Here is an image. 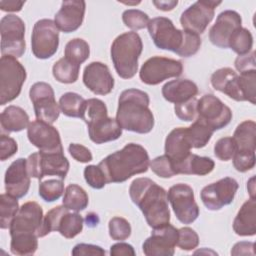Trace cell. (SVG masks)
I'll list each match as a JSON object with an SVG mask.
<instances>
[{
	"mask_svg": "<svg viewBox=\"0 0 256 256\" xmlns=\"http://www.w3.org/2000/svg\"><path fill=\"white\" fill-rule=\"evenodd\" d=\"M241 16L236 11L225 10L221 12L209 31L211 43L220 48H228L230 36L237 28L241 27Z\"/></svg>",
	"mask_w": 256,
	"mask_h": 256,
	"instance_id": "603a6c76",
	"label": "cell"
},
{
	"mask_svg": "<svg viewBox=\"0 0 256 256\" xmlns=\"http://www.w3.org/2000/svg\"><path fill=\"white\" fill-rule=\"evenodd\" d=\"M64 193L63 179H47L39 184V195L46 202L58 200Z\"/></svg>",
	"mask_w": 256,
	"mask_h": 256,
	"instance_id": "60d3db41",
	"label": "cell"
},
{
	"mask_svg": "<svg viewBox=\"0 0 256 256\" xmlns=\"http://www.w3.org/2000/svg\"><path fill=\"white\" fill-rule=\"evenodd\" d=\"M109 235L113 240L122 241L131 235L130 223L122 217H113L108 224Z\"/></svg>",
	"mask_w": 256,
	"mask_h": 256,
	"instance_id": "7bdbcfd3",
	"label": "cell"
},
{
	"mask_svg": "<svg viewBox=\"0 0 256 256\" xmlns=\"http://www.w3.org/2000/svg\"><path fill=\"white\" fill-rule=\"evenodd\" d=\"M253 46V36L251 32L242 26L237 28L229 38L228 48L232 49L239 56L251 52Z\"/></svg>",
	"mask_w": 256,
	"mask_h": 256,
	"instance_id": "8d00e7d4",
	"label": "cell"
},
{
	"mask_svg": "<svg viewBox=\"0 0 256 256\" xmlns=\"http://www.w3.org/2000/svg\"><path fill=\"white\" fill-rule=\"evenodd\" d=\"M82 119L88 126V134L96 144L117 140L122 135V128L116 119L108 117L105 103L97 98L86 100Z\"/></svg>",
	"mask_w": 256,
	"mask_h": 256,
	"instance_id": "5b68a950",
	"label": "cell"
},
{
	"mask_svg": "<svg viewBox=\"0 0 256 256\" xmlns=\"http://www.w3.org/2000/svg\"><path fill=\"white\" fill-rule=\"evenodd\" d=\"M190 151L191 146L185 137L184 127L175 128L167 135L165 140V155L170 158L173 165L186 159L191 154Z\"/></svg>",
	"mask_w": 256,
	"mask_h": 256,
	"instance_id": "d4e9b609",
	"label": "cell"
},
{
	"mask_svg": "<svg viewBox=\"0 0 256 256\" xmlns=\"http://www.w3.org/2000/svg\"><path fill=\"white\" fill-rule=\"evenodd\" d=\"M18 150V145L16 141L4 134L0 136V159L1 161H5L6 159L13 156Z\"/></svg>",
	"mask_w": 256,
	"mask_h": 256,
	"instance_id": "681fc988",
	"label": "cell"
},
{
	"mask_svg": "<svg viewBox=\"0 0 256 256\" xmlns=\"http://www.w3.org/2000/svg\"><path fill=\"white\" fill-rule=\"evenodd\" d=\"M149 95L139 89L124 90L118 99L116 120L122 129L146 134L154 127V116L149 108Z\"/></svg>",
	"mask_w": 256,
	"mask_h": 256,
	"instance_id": "3957f363",
	"label": "cell"
},
{
	"mask_svg": "<svg viewBox=\"0 0 256 256\" xmlns=\"http://www.w3.org/2000/svg\"><path fill=\"white\" fill-rule=\"evenodd\" d=\"M80 65H77L67 58H60L52 68V73L54 78L64 84H70L77 81L79 76Z\"/></svg>",
	"mask_w": 256,
	"mask_h": 256,
	"instance_id": "836d02e7",
	"label": "cell"
},
{
	"mask_svg": "<svg viewBox=\"0 0 256 256\" xmlns=\"http://www.w3.org/2000/svg\"><path fill=\"white\" fill-rule=\"evenodd\" d=\"M146 149L136 143H129L105 157L98 166L103 171L107 183H121L136 174L145 173L149 168Z\"/></svg>",
	"mask_w": 256,
	"mask_h": 256,
	"instance_id": "7a4b0ae2",
	"label": "cell"
},
{
	"mask_svg": "<svg viewBox=\"0 0 256 256\" xmlns=\"http://www.w3.org/2000/svg\"><path fill=\"white\" fill-rule=\"evenodd\" d=\"M198 93L197 85L188 79H175L164 84L162 87V95L168 102L182 103Z\"/></svg>",
	"mask_w": 256,
	"mask_h": 256,
	"instance_id": "484cf974",
	"label": "cell"
},
{
	"mask_svg": "<svg viewBox=\"0 0 256 256\" xmlns=\"http://www.w3.org/2000/svg\"><path fill=\"white\" fill-rule=\"evenodd\" d=\"M43 210L34 201L24 203L18 210L9 227L10 236L17 234H32L39 237L43 224Z\"/></svg>",
	"mask_w": 256,
	"mask_h": 256,
	"instance_id": "ac0fdd59",
	"label": "cell"
},
{
	"mask_svg": "<svg viewBox=\"0 0 256 256\" xmlns=\"http://www.w3.org/2000/svg\"><path fill=\"white\" fill-rule=\"evenodd\" d=\"M27 171L30 177L42 180L45 176H56L65 179L69 171V161L63 152H35L26 159Z\"/></svg>",
	"mask_w": 256,
	"mask_h": 256,
	"instance_id": "9c48e42d",
	"label": "cell"
},
{
	"mask_svg": "<svg viewBox=\"0 0 256 256\" xmlns=\"http://www.w3.org/2000/svg\"><path fill=\"white\" fill-rule=\"evenodd\" d=\"M197 114L213 131L224 128L232 119L231 109L213 94H205L197 101Z\"/></svg>",
	"mask_w": 256,
	"mask_h": 256,
	"instance_id": "9a60e30c",
	"label": "cell"
},
{
	"mask_svg": "<svg viewBox=\"0 0 256 256\" xmlns=\"http://www.w3.org/2000/svg\"><path fill=\"white\" fill-rule=\"evenodd\" d=\"M27 136L29 141L41 152H63L60 134L51 124L41 120L32 121L27 128Z\"/></svg>",
	"mask_w": 256,
	"mask_h": 256,
	"instance_id": "ffe728a7",
	"label": "cell"
},
{
	"mask_svg": "<svg viewBox=\"0 0 256 256\" xmlns=\"http://www.w3.org/2000/svg\"><path fill=\"white\" fill-rule=\"evenodd\" d=\"M1 128L6 132H19L28 128L29 116L21 107L10 105L1 113Z\"/></svg>",
	"mask_w": 256,
	"mask_h": 256,
	"instance_id": "f546056e",
	"label": "cell"
},
{
	"mask_svg": "<svg viewBox=\"0 0 256 256\" xmlns=\"http://www.w3.org/2000/svg\"><path fill=\"white\" fill-rule=\"evenodd\" d=\"M25 4V1H15V0H1L0 8L2 11L8 12H18L22 9V6Z\"/></svg>",
	"mask_w": 256,
	"mask_h": 256,
	"instance_id": "9f6ffc18",
	"label": "cell"
},
{
	"mask_svg": "<svg viewBox=\"0 0 256 256\" xmlns=\"http://www.w3.org/2000/svg\"><path fill=\"white\" fill-rule=\"evenodd\" d=\"M232 255H254V243L253 242H247V241H241L236 243L232 250Z\"/></svg>",
	"mask_w": 256,
	"mask_h": 256,
	"instance_id": "11a10c76",
	"label": "cell"
},
{
	"mask_svg": "<svg viewBox=\"0 0 256 256\" xmlns=\"http://www.w3.org/2000/svg\"><path fill=\"white\" fill-rule=\"evenodd\" d=\"M238 188L239 185L235 179L225 177L205 186L201 190L200 197L207 209L216 211L232 203Z\"/></svg>",
	"mask_w": 256,
	"mask_h": 256,
	"instance_id": "e0dca14e",
	"label": "cell"
},
{
	"mask_svg": "<svg viewBox=\"0 0 256 256\" xmlns=\"http://www.w3.org/2000/svg\"><path fill=\"white\" fill-rule=\"evenodd\" d=\"M147 28L159 49L172 51L181 57L196 54L201 46V38L198 34L177 29L169 18H153L149 21Z\"/></svg>",
	"mask_w": 256,
	"mask_h": 256,
	"instance_id": "277c9868",
	"label": "cell"
},
{
	"mask_svg": "<svg viewBox=\"0 0 256 256\" xmlns=\"http://www.w3.org/2000/svg\"><path fill=\"white\" fill-rule=\"evenodd\" d=\"M68 151L76 161L81 163H88L93 159V156L90 150L81 144L71 143L68 147Z\"/></svg>",
	"mask_w": 256,
	"mask_h": 256,
	"instance_id": "f907efd6",
	"label": "cell"
},
{
	"mask_svg": "<svg viewBox=\"0 0 256 256\" xmlns=\"http://www.w3.org/2000/svg\"><path fill=\"white\" fill-rule=\"evenodd\" d=\"M19 210L17 198L4 193L0 196V227L7 229Z\"/></svg>",
	"mask_w": 256,
	"mask_h": 256,
	"instance_id": "ab89813d",
	"label": "cell"
},
{
	"mask_svg": "<svg viewBox=\"0 0 256 256\" xmlns=\"http://www.w3.org/2000/svg\"><path fill=\"white\" fill-rule=\"evenodd\" d=\"M212 87L220 91L235 101H240L238 91V74L229 67H224L216 70L211 75Z\"/></svg>",
	"mask_w": 256,
	"mask_h": 256,
	"instance_id": "83f0119b",
	"label": "cell"
},
{
	"mask_svg": "<svg viewBox=\"0 0 256 256\" xmlns=\"http://www.w3.org/2000/svg\"><path fill=\"white\" fill-rule=\"evenodd\" d=\"M105 250L98 246L93 244H86V243H79L74 246L72 250V255L74 256H87V255H93V256H103L105 255Z\"/></svg>",
	"mask_w": 256,
	"mask_h": 256,
	"instance_id": "816d5d0a",
	"label": "cell"
},
{
	"mask_svg": "<svg viewBox=\"0 0 256 256\" xmlns=\"http://www.w3.org/2000/svg\"><path fill=\"white\" fill-rule=\"evenodd\" d=\"M197 99L193 97L185 102L175 104L174 111L176 116L182 121H192L197 115Z\"/></svg>",
	"mask_w": 256,
	"mask_h": 256,
	"instance_id": "bcb514c9",
	"label": "cell"
},
{
	"mask_svg": "<svg viewBox=\"0 0 256 256\" xmlns=\"http://www.w3.org/2000/svg\"><path fill=\"white\" fill-rule=\"evenodd\" d=\"M62 202L67 209L79 212L88 206L89 199L86 191L82 187L77 184H70L65 189Z\"/></svg>",
	"mask_w": 256,
	"mask_h": 256,
	"instance_id": "d6a6232c",
	"label": "cell"
},
{
	"mask_svg": "<svg viewBox=\"0 0 256 256\" xmlns=\"http://www.w3.org/2000/svg\"><path fill=\"white\" fill-rule=\"evenodd\" d=\"M255 52L251 51L248 54L238 56L235 60V67L239 72L248 70H256L255 67Z\"/></svg>",
	"mask_w": 256,
	"mask_h": 256,
	"instance_id": "f5cc1de1",
	"label": "cell"
},
{
	"mask_svg": "<svg viewBox=\"0 0 256 256\" xmlns=\"http://www.w3.org/2000/svg\"><path fill=\"white\" fill-rule=\"evenodd\" d=\"M86 100L77 93L66 92L59 99L60 111L68 116L82 118Z\"/></svg>",
	"mask_w": 256,
	"mask_h": 256,
	"instance_id": "e575fe53",
	"label": "cell"
},
{
	"mask_svg": "<svg viewBox=\"0 0 256 256\" xmlns=\"http://www.w3.org/2000/svg\"><path fill=\"white\" fill-rule=\"evenodd\" d=\"M0 34L2 55L18 58L24 54L25 24L20 17L14 14L4 16L0 21Z\"/></svg>",
	"mask_w": 256,
	"mask_h": 256,
	"instance_id": "30bf717a",
	"label": "cell"
},
{
	"mask_svg": "<svg viewBox=\"0 0 256 256\" xmlns=\"http://www.w3.org/2000/svg\"><path fill=\"white\" fill-rule=\"evenodd\" d=\"M84 178L86 182L94 189H101L107 183L106 177L98 165L86 166L84 169Z\"/></svg>",
	"mask_w": 256,
	"mask_h": 256,
	"instance_id": "7dc6e473",
	"label": "cell"
},
{
	"mask_svg": "<svg viewBox=\"0 0 256 256\" xmlns=\"http://www.w3.org/2000/svg\"><path fill=\"white\" fill-rule=\"evenodd\" d=\"M149 165L151 170L161 178H171L172 176L176 175L173 163L166 155H161L154 158Z\"/></svg>",
	"mask_w": 256,
	"mask_h": 256,
	"instance_id": "ee69618b",
	"label": "cell"
},
{
	"mask_svg": "<svg viewBox=\"0 0 256 256\" xmlns=\"http://www.w3.org/2000/svg\"><path fill=\"white\" fill-rule=\"evenodd\" d=\"M168 201L177 219L183 224H191L199 216V207L195 202L193 189L184 183L171 186L167 193Z\"/></svg>",
	"mask_w": 256,
	"mask_h": 256,
	"instance_id": "7c38bea8",
	"label": "cell"
},
{
	"mask_svg": "<svg viewBox=\"0 0 256 256\" xmlns=\"http://www.w3.org/2000/svg\"><path fill=\"white\" fill-rule=\"evenodd\" d=\"M110 255L112 256H134L135 250L132 245L124 242L116 243L110 247Z\"/></svg>",
	"mask_w": 256,
	"mask_h": 256,
	"instance_id": "db71d44e",
	"label": "cell"
},
{
	"mask_svg": "<svg viewBox=\"0 0 256 256\" xmlns=\"http://www.w3.org/2000/svg\"><path fill=\"white\" fill-rule=\"evenodd\" d=\"M86 223H87V225H89V226H96L97 224H98V217H97V215L96 214H93V213H90V214H87L86 215Z\"/></svg>",
	"mask_w": 256,
	"mask_h": 256,
	"instance_id": "680465c9",
	"label": "cell"
},
{
	"mask_svg": "<svg viewBox=\"0 0 256 256\" xmlns=\"http://www.w3.org/2000/svg\"><path fill=\"white\" fill-rule=\"evenodd\" d=\"M199 244L198 234L190 227H183L178 229L177 246L185 251L195 249Z\"/></svg>",
	"mask_w": 256,
	"mask_h": 256,
	"instance_id": "f6af8a7d",
	"label": "cell"
},
{
	"mask_svg": "<svg viewBox=\"0 0 256 256\" xmlns=\"http://www.w3.org/2000/svg\"><path fill=\"white\" fill-rule=\"evenodd\" d=\"M84 85L94 94L107 95L114 87V79L107 65L94 61L88 64L83 72Z\"/></svg>",
	"mask_w": 256,
	"mask_h": 256,
	"instance_id": "44dd1931",
	"label": "cell"
},
{
	"mask_svg": "<svg viewBox=\"0 0 256 256\" xmlns=\"http://www.w3.org/2000/svg\"><path fill=\"white\" fill-rule=\"evenodd\" d=\"M185 137L191 148H202L206 146L212 137L213 130L200 118L196 120L189 127H184Z\"/></svg>",
	"mask_w": 256,
	"mask_h": 256,
	"instance_id": "4dcf8cb0",
	"label": "cell"
},
{
	"mask_svg": "<svg viewBox=\"0 0 256 256\" xmlns=\"http://www.w3.org/2000/svg\"><path fill=\"white\" fill-rule=\"evenodd\" d=\"M142 50L141 37L134 31L120 34L115 38L111 45V60L121 78L130 79L135 76Z\"/></svg>",
	"mask_w": 256,
	"mask_h": 256,
	"instance_id": "8992f818",
	"label": "cell"
},
{
	"mask_svg": "<svg viewBox=\"0 0 256 256\" xmlns=\"http://www.w3.org/2000/svg\"><path fill=\"white\" fill-rule=\"evenodd\" d=\"M38 236L32 234H17L11 236L10 250L14 255H32L38 248Z\"/></svg>",
	"mask_w": 256,
	"mask_h": 256,
	"instance_id": "74e56055",
	"label": "cell"
},
{
	"mask_svg": "<svg viewBox=\"0 0 256 256\" xmlns=\"http://www.w3.org/2000/svg\"><path fill=\"white\" fill-rule=\"evenodd\" d=\"M234 153L235 143L232 137L220 138L214 145V154L218 159L222 161H228L232 159Z\"/></svg>",
	"mask_w": 256,
	"mask_h": 256,
	"instance_id": "c3c4849f",
	"label": "cell"
},
{
	"mask_svg": "<svg viewBox=\"0 0 256 256\" xmlns=\"http://www.w3.org/2000/svg\"><path fill=\"white\" fill-rule=\"evenodd\" d=\"M59 46V29L51 19H40L33 27L31 50L38 59L52 57Z\"/></svg>",
	"mask_w": 256,
	"mask_h": 256,
	"instance_id": "8fae6325",
	"label": "cell"
},
{
	"mask_svg": "<svg viewBox=\"0 0 256 256\" xmlns=\"http://www.w3.org/2000/svg\"><path fill=\"white\" fill-rule=\"evenodd\" d=\"M174 170L177 174L185 175H199L204 176L212 172L215 163L209 157H203L196 154H190L183 161L173 165Z\"/></svg>",
	"mask_w": 256,
	"mask_h": 256,
	"instance_id": "f1b7e54d",
	"label": "cell"
},
{
	"mask_svg": "<svg viewBox=\"0 0 256 256\" xmlns=\"http://www.w3.org/2000/svg\"><path fill=\"white\" fill-rule=\"evenodd\" d=\"M83 218L77 212L71 213L69 209H67L60 217L56 231H58L62 236L67 239L74 238L78 234L81 233L83 229Z\"/></svg>",
	"mask_w": 256,
	"mask_h": 256,
	"instance_id": "1f68e13d",
	"label": "cell"
},
{
	"mask_svg": "<svg viewBox=\"0 0 256 256\" xmlns=\"http://www.w3.org/2000/svg\"><path fill=\"white\" fill-rule=\"evenodd\" d=\"M89 44L81 38L71 39L65 46L64 57L77 65L81 66L89 58Z\"/></svg>",
	"mask_w": 256,
	"mask_h": 256,
	"instance_id": "f35d334b",
	"label": "cell"
},
{
	"mask_svg": "<svg viewBox=\"0 0 256 256\" xmlns=\"http://www.w3.org/2000/svg\"><path fill=\"white\" fill-rule=\"evenodd\" d=\"M85 8L86 3L83 0L63 1L54 18L58 29L64 33L76 31L84 20Z\"/></svg>",
	"mask_w": 256,
	"mask_h": 256,
	"instance_id": "cb8c5ba5",
	"label": "cell"
},
{
	"mask_svg": "<svg viewBox=\"0 0 256 256\" xmlns=\"http://www.w3.org/2000/svg\"><path fill=\"white\" fill-rule=\"evenodd\" d=\"M183 65L180 61L154 56L146 60L139 72L141 81L147 85H157L172 77H179L182 74Z\"/></svg>",
	"mask_w": 256,
	"mask_h": 256,
	"instance_id": "4fadbf2b",
	"label": "cell"
},
{
	"mask_svg": "<svg viewBox=\"0 0 256 256\" xmlns=\"http://www.w3.org/2000/svg\"><path fill=\"white\" fill-rule=\"evenodd\" d=\"M37 120L53 124L59 117L60 108L56 103L52 86L46 82L34 83L29 91Z\"/></svg>",
	"mask_w": 256,
	"mask_h": 256,
	"instance_id": "5bb4252c",
	"label": "cell"
},
{
	"mask_svg": "<svg viewBox=\"0 0 256 256\" xmlns=\"http://www.w3.org/2000/svg\"><path fill=\"white\" fill-rule=\"evenodd\" d=\"M178 229L171 224L153 229L143 245V252L147 256H172L177 245Z\"/></svg>",
	"mask_w": 256,
	"mask_h": 256,
	"instance_id": "d6986e66",
	"label": "cell"
},
{
	"mask_svg": "<svg viewBox=\"0 0 256 256\" xmlns=\"http://www.w3.org/2000/svg\"><path fill=\"white\" fill-rule=\"evenodd\" d=\"M132 202L142 211L147 224L153 228H160L170 221L167 192L149 178H136L129 187Z\"/></svg>",
	"mask_w": 256,
	"mask_h": 256,
	"instance_id": "6da1fadb",
	"label": "cell"
},
{
	"mask_svg": "<svg viewBox=\"0 0 256 256\" xmlns=\"http://www.w3.org/2000/svg\"><path fill=\"white\" fill-rule=\"evenodd\" d=\"M27 160L18 158L13 161L5 173L6 193L19 199L24 197L30 187V175L27 171Z\"/></svg>",
	"mask_w": 256,
	"mask_h": 256,
	"instance_id": "7402d4cb",
	"label": "cell"
},
{
	"mask_svg": "<svg viewBox=\"0 0 256 256\" xmlns=\"http://www.w3.org/2000/svg\"><path fill=\"white\" fill-rule=\"evenodd\" d=\"M122 20L124 24L132 30L144 29L148 26L150 21L148 15L138 9H128L122 14Z\"/></svg>",
	"mask_w": 256,
	"mask_h": 256,
	"instance_id": "b9f144b4",
	"label": "cell"
},
{
	"mask_svg": "<svg viewBox=\"0 0 256 256\" xmlns=\"http://www.w3.org/2000/svg\"><path fill=\"white\" fill-rule=\"evenodd\" d=\"M247 189L250 194V197L255 199V177H252L248 182H247Z\"/></svg>",
	"mask_w": 256,
	"mask_h": 256,
	"instance_id": "91938a15",
	"label": "cell"
},
{
	"mask_svg": "<svg viewBox=\"0 0 256 256\" xmlns=\"http://www.w3.org/2000/svg\"><path fill=\"white\" fill-rule=\"evenodd\" d=\"M220 4L221 1L211 0H200L193 3L181 14V26L185 31L202 34L214 17L215 8Z\"/></svg>",
	"mask_w": 256,
	"mask_h": 256,
	"instance_id": "2e32d148",
	"label": "cell"
},
{
	"mask_svg": "<svg viewBox=\"0 0 256 256\" xmlns=\"http://www.w3.org/2000/svg\"><path fill=\"white\" fill-rule=\"evenodd\" d=\"M235 153L232 157L233 166L239 172H246L255 166L256 124L252 120L240 123L233 134Z\"/></svg>",
	"mask_w": 256,
	"mask_h": 256,
	"instance_id": "52a82bcc",
	"label": "cell"
},
{
	"mask_svg": "<svg viewBox=\"0 0 256 256\" xmlns=\"http://www.w3.org/2000/svg\"><path fill=\"white\" fill-rule=\"evenodd\" d=\"M233 230L239 236H253L256 234V201L247 200L233 221Z\"/></svg>",
	"mask_w": 256,
	"mask_h": 256,
	"instance_id": "4316f807",
	"label": "cell"
},
{
	"mask_svg": "<svg viewBox=\"0 0 256 256\" xmlns=\"http://www.w3.org/2000/svg\"><path fill=\"white\" fill-rule=\"evenodd\" d=\"M238 91L240 101L256 103V70L240 72V75H238Z\"/></svg>",
	"mask_w": 256,
	"mask_h": 256,
	"instance_id": "d590c367",
	"label": "cell"
},
{
	"mask_svg": "<svg viewBox=\"0 0 256 256\" xmlns=\"http://www.w3.org/2000/svg\"><path fill=\"white\" fill-rule=\"evenodd\" d=\"M152 3L159 10L171 11L177 6L178 1L177 0H160V1H153Z\"/></svg>",
	"mask_w": 256,
	"mask_h": 256,
	"instance_id": "6f0895ef",
	"label": "cell"
},
{
	"mask_svg": "<svg viewBox=\"0 0 256 256\" xmlns=\"http://www.w3.org/2000/svg\"><path fill=\"white\" fill-rule=\"evenodd\" d=\"M24 66L13 56L2 55L0 59V104L5 105L17 98L26 80Z\"/></svg>",
	"mask_w": 256,
	"mask_h": 256,
	"instance_id": "ba28073f",
	"label": "cell"
}]
</instances>
